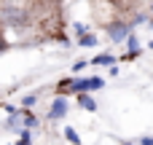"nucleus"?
Instances as JSON below:
<instances>
[{"label": "nucleus", "instance_id": "2eb2a0df", "mask_svg": "<svg viewBox=\"0 0 153 145\" xmlns=\"http://www.w3.org/2000/svg\"><path fill=\"white\" fill-rule=\"evenodd\" d=\"M148 46H151V48H153V40H151V43H148Z\"/></svg>", "mask_w": 153, "mask_h": 145}, {"label": "nucleus", "instance_id": "0eeeda50", "mask_svg": "<svg viewBox=\"0 0 153 145\" xmlns=\"http://www.w3.org/2000/svg\"><path fill=\"white\" fill-rule=\"evenodd\" d=\"M100 40H97V35H91V32H83V35H78V46H83V48H94Z\"/></svg>", "mask_w": 153, "mask_h": 145}, {"label": "nucleus", "instance_id": "7ed1b4c3", "mask_svg": "<svg viewBox=\"0 0 153 145\" xmlns=\"http://www.w3.org/2000/svg\"><path fill=\"white\" fill-rule=\"evenodd\" d=\"M3 16H5V24H8V27H27V24H30V13L22 11V8H11V5H8Z\"/></svg>", "mask_w": 153, "mask_h": 145}, {"label": "nucleus", "instance_id": "ddd939ff", "mask_svg": "<svg viewBox=\"0 0 153 145\" xmlns=\"http://www.w3.org/2000/svg\"><path fill=\"white\" fill-rule=\"evenodd\" d=\"M86 65H91V62H86V59H75V62H73V73H81Z\"/></svg>", "mask_w": 153, "mask_h": 145}, {"label": "nucleus", "instance_id": "9d476101", "mask_svg": "<svg viewBox=\"0 0 153 145\" xmlns=\"http://www.w3.org/2000/svg\"><path fill=\"white\" fill-rule=\"evenodd\" d=\"M24 124H27V129H35L38 126V118L30 113V108H24Z\"/></svg>", "mask_w": 153, "mask_h": 145}, {"label": "nucleus", "instance_id": "20e7f679", "mask_svg": "<svg viewBox=\"0 0 153 145\" xmlns=\"http://www.w3.org/2000/svg\"><path fill=\"white\" fill-rule=\"evenodd\" d=\"M67 110H70L67 94H56V100H54L51 108H48V118H51V121H62V118L67 116Z\"/></svg>", "mask_w": 153, "mask_h": 145}, {"label": "nucleus", "instance_id": "dca6fc26", "mask_svg": "<svg viewBox=\"0 0 153 145\" xmlns=\"http://www.w3.org/2000/svg\"><path fill=\"white\" fill-rule=\"evenodd\" d=\"M151 27H153V19H151Z\"/></svg>", "mask_w": 153, "mask_h": 145}, {"label": "nucleus", "instance_id": "9b49d317", "mask_svg": "<svg viewBox=\"0 0 153 145\" xmlns=\"http://www.w3.org/2000/svg\"><path fill=\"white\" fill-rule=\"evenodd\" d=\"M32 143V129H22V135H19V145H30Z\"/></svg>", "mask_w": 153, "mask_h": 145}, {"label": "nucleus", "instance_id": "f8f14e48", "mask_svg": "<svg viewBox=\"0 0 153 145\" xmlns=\"http://www.w3.org/2000/svg\"><path fill=\"white\" fill-rule=\"evenodd\" d=\"M38 102V94H27V97H22V108H32Z\"/></svg>", "mask_w": 153, "mask_h": 145}, {"label": "nucleus", "instance_id": "423d86ee", "mask_svg": "<svg viewBox=\"0 0 153 145\" xmlns=\"http://www.w3.org/2000/svg\"><path fill=\"white\" fill-rule=\"evenodd\" d=\"M78 105H81L83 110H89V113L97 110V102H94V97H91L89 91H81V94H78Z\"/></svg>", "mask_w": 153, "mask_h": 145}, {"label": "nucleus", "instance_id": "f3484780", "mask_svg": "<svg viewBox=\"0 0 153 145\" xmlns=\"http://www.w3.org/2000/svg\"><path fill=\"white\" fill-rule=\"evenodd\" d=\"M151 11H153V5H151Z\"/></svg>", "mask_w": 153, "mask_h": 145}, {"label": "nucleus", "instance_id": "4468645a", "mask_svg": "<svg viewBox=\"0 0 153 145\" xmlns=\"http://www.w3.org/2000/svg\"><path fill=\"white\" fill-rule=\"evenodd\" d=\"M140 143H143V145H153V137H151V135H145V137H140Z\"/></svg>", "mask_w": 153, "mask_h": 145}, {"label": "nucleus", "instance_id": "39448f33", "mask_svg": "<svg viewBox=\"0 0 153 145\" xmlns=\"http://www.w3.org/2000/svg\"><path fill=\"white\" fill-rule=\"evenodd\" d=\"M137 54H140V40H137V35L132 32V35L126 38V62H129V59H134Z\"/></svg>", "mask_w": 153, "mask_h": 145}, {"label": "nucleus", "instance_id": "f257e3e1", "mask_svg": "<svg viewBox=\"0 0 153 145\" xmlns=\"http://www.w3.org/2000/svg\"><path fill=\"white\" fill-rule=\"evenodd\" d=\"M102 86H105V81H102L100 75H89V78H73V83H70L67 94H81V91H97V89H102Z\"/></svg>", "mask_w": 153, "mask_h": 145}, {"label": "nucleus", "instance_id": "6e6552de", "mask_svg": "<svg viewBox=\"0 0 153 145\" xmlns=\"http://www.w3.org/2000/svg\"><path fill=\"white\" fill-rule=\"evenodd\" d=\"M113 62H116L113 54H97V57L91 59V65H105V67H113Z\"/></svg>", "mask_w": 153, "mask_h": 145}, {"label": "nucleus", "instance_id": "f03ea898", "mask_svg": "<svg viewBox=\"0 0 153 145\" xmlns=\"http://www.w3.org/2000/svg\"><path fill=\"white\" fill-rule=\"evenodd\" d=\"M105 32H108V38H110L113 43H126V38L132 35V27H129L126 22L116 19V22H108V24H105Z\"/></svg>", "mask_w": 153, "mask_h": 145}, {"label": "nucleus", "instance_id": "1a4fd4ad", "mask_svg": "<svg viewBox=\"0 0 153 145\" xmlns=\"http://www.w3.org/2000/svg\"><path fill=\"white\" fill-rule=\"evenodd\" d=\"M65 140H67V143H73V145H78V143H81V135H78L73 126H65Z\"/></svg>", "mask_w": 153, "mask_h": 145}]
</instances>
